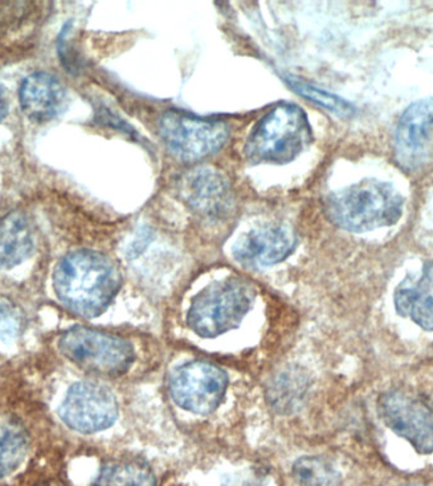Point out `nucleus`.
<instances>
[{
  "instance_id": "10",
  "label": "nucleus",
  "mask_w": 433,
  "mask_h": 486,
  "mask_svg": "<svg viewBox=\"0 0 433 486\" xmlns=\"http://www.w3.org/2000/svg\"><path fill=\"white\" fill-rule=\"evenodd\" d=\"M296 235L287 226H262L241 235L232 246V255L242 267L265 268L284 261L295 251Z\"/></svg>"
},
{
  "instance_id": "9",
  "label": "nucleus",
  "mask_w": 433,
  "mask_h": 486,
  "mask_svg": "<svg viewBox=\"0 0 433 486\" xmlns=\"http://www.w3.org/2000/svg\"><path fill=\"white\" fill-rule=\"evenodd\" d=\"M60 416L71 430L96 433L107 430L117 421V400L104 385L93 382L75 383L63 398Z\"/></svg>"
},
{
  "instance_id": "7",
  "label": "nucleus",
  "mask_w": 433,
  "mask_h": 486,
  "mask_svg": "<svg viewBox=\"0 0 433 486\" xmlns=\"http://www.w3.org/2000/svg\"><path fill=\"white\" fill-rule=\"evenodd\" d=\"M229 377L216 365L190 361L171 374L169 388L172 400L187 412L207 416L214 412L225 397Z\"/></svg>"
},
{
  "instance_id": "4",
  "label": "nucleus",
  "mask_w": 433,
  "mask_h": 486,
  "mask_svg": "<svg viewBox=\"0 0 433 486\" xmlns=\"http://www.w3.org/2000/svg\"><path fill=\"white\" fill-rule=\"evenodd\" d=\"M253 284L241 277L220 280L194 297L187 325L203 338H214L235 330L255 301Z\"/></svg>"
},
{
  "instance_id": "22",
  "label": "nucleus",
  "mask_w": 433,
  "mask_h": 486,
  "mask_svg": "<svg viewBox=\"0 0 433 486\" xmlns=\"http://www.w3.org/2000/svg\"><path fill=\"white\" fill-rule=\"evenodd\" d=\"M263 474L256 467L236 471L226 476L222 486H262Z\"/></svg>"
},
{
  "instance_id": "13",
  "label": "nucleus",
  "mask_w": 433,
  "mask_h": 486,
  "mask_svg": "<svg viewBox=\"0 0 433 486\" xmlns=\"http://www.w3.org/2000/svg\"><path fill=\"white\" fill-rule=\"evenodd\" d=\"M21 107L29 119L50 122L68 107V92L59 78L47 72H35L24 78L20 90Z\"/></svg>"
},
{
  "instance_id": "6",
  "label": "nucleus",
  "mask_w": 433,
  "mask_h": 486,
  "mask_svg": "<svg viewBox=\"0 0 433 486\" xmlns=\"http://www.w3.org/2000/svg\"><path fill=\"white\" fill-rule=\"evenodd\" d=\"M159 134L172 155L183 161L193 162L222 149L229 138V127L223 120L169 111L159 119Z\"/></svg>"
},
{
  "instance_id": "8",
  "label": "nucleus",
  "mask_w": 433,
  "mask_h": 486,
  "mask_svg": "<svg viewBox=\"0 0 433 486\" xmlns=\"http://www.w3.org/2000/svg\"><path fill=\"white\" fill-rule=\"evenodd\" d=\"M378 410L387 427L408 441L418 454H432V406L407 392L389 391L380 395Z\"/></svg>"
},
{
  "instance_id": "2",
  "label": "nucleus",
  "mask_w": 433,
  "mask_h": 486,
  "mask_svg": "<svg viewBox=\"0 0 433 486\" xmlns=\"http://www.w3.org/2000/svg\"><path fill=\"white\" fill-rule=\"evenodd\" d=\"M404 199L386 181L366 179L332 193L326 214L333 225L348 232L389 227L401 219Z\"/></svg>"
},
{
  "instance_id": "18",
  "label": "nucleus",
  "mask_w": 433,
  "mask_h": 486,
  "mask_svg": "<svg viewBox=\"0 0 433 486\" xmlns=\"http://www.w3.org/2000/svg\"><path fill=\"white\" fill-rule=\"evenodd\" d=\"M293 476L301 486H340V471L329 460L318 456H304L293 465Z\"/></svg>"
},
{
  "instance_id": "16",
  "label": "nucleus",
  "mask_w": 433,
  "mask_h": 486,
  "mask_svg": "<svg viewBox=\"0 0 433 486\" xmlns=\"http://www.w3.org/2000/svg\"><path fill=\"white\" fill-rule=\"evenodd\" d=\"M155 473L139 458L109 461L99 471L94 486H156Z\"/></svg>"
},
{
  "instance_id": "14",
  "label": "nucleus",
  "mask_w": 433,
  "mask_h": 486,
  "mask_svg": "<svg viewBox=\"0 0 433 486\" xmlns=\"http://www.w3.org/2000/svg\"><path fill=\"white\" fill-rule=\"evenodd\" d=\"M396 313L422 330L433 332V259L420 274L408 275L395 292Z\"/></svg>"
},
{
  "instance_id": "17",
  "label": "nucleus",
  "mask_w": 433,
  "mask_h": 486,
  "mask_svg": "<svg viewBox=\"0 0 433 486\" xmlns=\"http://www.w3.org/2000/svg\"><path fill=\"white\" fill-rule=\"evenodd\" d=\"M29 449L26 432L12 422H0V479L11 475Z\"/></svg>"
},
{
  "instance_id": "19",
  "label": "nucleus",
  "mask_w": 433,
  "mask_h": 486,
  "mask_svg": "<svg viewBox=\"0 0 433 486\" xmlns=\"http://www.w3.org/2000/svg\"><path fill=\"white\" fill-rule=\"evenodd\" d=\"M287 83L303 98L316 103V104L331 111V113L345 118L351 117L355 113L354 105L345 101V99L340 98V96L331 95V93L325 92V90L320 89V87L298 80V78H289Z\"/></svg>"
},
{
  "instance_id": "24",
  "label": "nucleus",
  "mask_w": 433,
  "mask_h": 486,
  "mask_svg": "<svg viewBox=\"0 0 433 486\" xmlns=\"http://www.w3.org/2000/svg\"><path fill=\"white\" fill-rule=\"evenodd\" d=\"M401 486H426L425 484H420V482H411V484H405Z\"/></svg>"
},
{
  "instance_id": "20",
  "label": "nucleus",
  "mask_w": 433,
  "mask_h": 486,
  "mask_svg": "<svg viewBox=\"0 0 433 486\" xmlns=\"http://www.w3.org/2000/svg\"><path fill=\"white\" fill-rule=\"evenodd\" d=\"M22 328V314L16 304L9 299L0 297V340L12 342L16 340Z\"/></svg>"
},
{
  "instance_id": "12",
  "label": "nucleus",
  "mask_w": 433,
  "mask_h": 486,
  "mask_svg": "<svg viewBox=\"0 0 433 486\" xmlns=\"http://www.w3.org/2000/svg\"><path fill=\"white\" fill-rule=\"evenodd\" d=\"M178 190L187 207L204 216H222L233 204L229 181L214 169L190 170L179 180Z\"/></svg>"
},
{
  "instance_id": "21",
  "label": "nucleus",
  "mask_w": 433,
  "mask_h": 486,
  "mask_svg": "<svg viewBox=\"0 0 433 486\" xmlns=\"http://www.w3.org/2000/svg\"><path fill=\"white\" fill-rule=\"evenodd\" d=\"M305 384L304 380L298 376H287L284 374L283 376L279 377L277 380V385H274V391H271L272 406L280 408H289L293 406V401H298L299 395L302 391H299V386Z\"/></svg>"
},
{
  "instance_id": "11",
  "label": "nucleus",
  "mask_w": 433,
  "mask_h": 486,
  "mask_svg": "<svg viewBox=\"0 0 433 486\" xmlns=\"http://www.w3.org/2000/svg\"><path fill=\"white\" fill-rule=\"evenodd\" d=\"M432 127L433 98L421 99L404 111L395 134L399 165L411 170L425 161Z\"/></svg>"
},
{
  "instance_id": "5",
  "label": "nucleus",
  "mask_w": 433,
  "mask_h": 486,
  "mask_svg": "<svg viewBox=\"0 0 433 486\" xmlns=\"http://www.w3.org/2000/svg\"><path fill=\"white\" fill-rule=\"evenodd\" d=\"M59 349L80 369L107 377L123 375L136 358L129 341L87 327L70 328L62 334Z\"/></svg>"
},
{
  "instance_id": "23",
  "label": "nucleus",
  "mask_w": 433,
  "mask_h": 486,
  "mask_svg": "<svg viewBox=\"0 0 433 486\" xmlns=\"http://www.w3.org/2000/svg\"><path fill=\"white\" fill-rule=\"evenodd\" d=\"M9 110V101L7 92L4 87L0 86V122L7 116Z\"/></svg>"
},
{
  "instance_id": "1",
  "label": "nucleus",
  "mask_w": 433,
  "mask_h": 486,
  "mask_svg": "<svg viewBox=\"0 0 433 486\" xmlns=\"http://www.w3.org/2000/svg\"><path fill=\"white\" fill-rule=\"evenodd\" d=\"M122 286L120 268L108 256L79 250L63 256L54 270V289L63 306L96 318L111 306Z\"/></svg>"
},
{
  "instance_id": "15",
  "label": "nucleus",
  "mask_w": 433,
  "mask_h": 486,
  "mask_svg": "<svg viewBox=\"0 0 433 486\" xmlns=\"http://www.w3.org/2000/svg\"><path fill=\"white\" fill-rule=\"evenodd\" d=\"M33 246L31 222L23 213L13 212L0 220V270L22 264L31 255Z\"/></svg>"
},
{
  "instance_id": "3",
  "label": "nucleus",
  "mask_w": 433,
  "mask_h": 486,
  "mask_svg": "<svg viewBox=\"0 0 433 486\" xmlns=\"http://www.w3.org/2000/svg\"><path fill=\"white\" fill-rule=\"evenodd\" d=\"M312 140L307 114L298 105L281 103L257 122L247 138V159L255 164H287Z\"/></svg>"
}]
</instances>
